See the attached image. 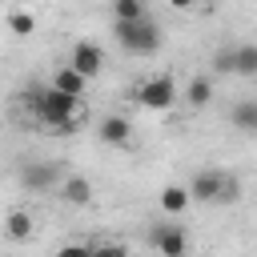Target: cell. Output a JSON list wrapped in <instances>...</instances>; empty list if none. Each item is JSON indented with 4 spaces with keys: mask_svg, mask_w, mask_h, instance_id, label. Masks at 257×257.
I'll use <instances>...</instances> for the list:
<instances>
[{
    "mask_svg": "<svg viewBox=\"0 0 257 257\" xmlns=\"http://www.w3.org/2000/svg\"><path fill=\"white\" fill-rule=\"evenodd\" d=\"M60 197L68 205H88L92 201V181L88 177H64L60 181Z\"/></svg>",
    "mask_w": 257,
    "mask_h": 257,
    "instance_id": "cell-11",
    "label": "cell"
},
{
    "mask_svg": "<svg viewBox=\"0 0 257 257\" xmlns=\"http://www.w3.org/2000/svg\"><path fill=\"white\" fill-rule=\"evenodd\" d=\"M32 108H36V116H40L52 133H76V128L84 124V100L60 92V88H52V84L32 92Z\"/></svg>",
    "mask_w": 257,
    "mask_h": 257,
    "instance_id": "cell-1",
    "label": "cell"
},
{
    "mask_svg": "<svg viewBox=\"0 0 257 257\" xmlns=\"http://www.w3.org/2000/svg\"><path fill=\"white\" fill-rule=\"evenodd\" d=\"M32 24H36V20H32V12H12V16H8V28H12L16 36H28V32H32Z\"/></svg>",
    "mask_w": 257,
    "mask_h": 257,
    "instance_id": "cell-17",
    "label": "cell"
},
{
    "mask_svg": "<svg viewBox=\"0 0 257 257\" xmlns=\"http://www.w3.org/2000/svg\"><path fill=\"white\" fill-rule=\"evenodd\" d=\"M153 249H157L161 257H185L189 237H185L181 225H157V229H153Z\"/></svg>",
    "mask_w": 257,
    "mask_h": 257,
    "instance_id": "cell-5",
    "label": "cell"
},
{
    "mask_svg": "<svg viewBox=\"0 0 257 257\" xmlns=\"http://www.w3.org/2000/svg\"><path fill=\"white\" fill-rule=\"evenodd\" d=\"M233 72H241V76H257V44L233 48Z\"/></svg>",
    "mask_w": 257,
    "mask_h": 257,
    "instance_id": "cell-15",
    "label": "cell"
},
{
    "mask_svg": "<svg viewBox=\"0 0 257 257\" xmlns=\"http://www.w3.org/2000/svg\"><path fill=\"white\" fill-rule=\"evenodd\" d=\"M92 257H128V249L112 241V245H96V249H92Z\"/></svg>",
    "mask_w": 257,
    "mask_h": 257,
    "instance_id": "cell-18",
    "label": "cell"
},
{
    "mask_svg": "<svg viewBox=\"0 0 257 257\" xmlns=\"http://www.w3.org/2000/svg\"><path fill=\"white\" fill-rule=\"evenodd\" d=\"M88 80H92V76H84V72L72 68V64H60V68L52 72V88H60V92H68V96H84Z\"/></svg>",
    "mask_w": 257,
    "mask_h": 257,
    "instance_id": "cell-8",
    "label": "cell"
},
{
    "mask_svg": "<svg viewBox=\"0 0 257 257\" xmlns=\"http://www.w3.org/2000/svg\"><path fill=\"white\" fill-rule=\"evenodd\" d=\"M133 96L145 104V108H173V100H177V84H173V76H149V80H141L137 88H133Z\"/></svg>",
    "mask_w": 257,
    "mask_h": 257,
    "instance_id": "cell-3",
    "label": "cell"
},
{
    "mask_svg": "<svg viewBox=\"0 0 257 257\" xmlns=\"http://www.w3.org/2000/svg\"><path fill=\"white\" fill-rule=\"evenodd\" d=\"M56 257H92V245H60Z\"/></svg>",
    "mask_w": 257,
    "mask_h": 257,
    "instance_id": "cell-19",
    "label": "cell"
},
{
    "mask_svg": "<svg viewBox=\"0 0 257 257\" xmlns=\"http://www.w3.org/2000/svg\"><path fill=\"white\" fill-rule=\"evenodd\" d=\"M185 100H189L193 108H205V104L213 100V80H209V76H193L189 88H185Z\"/></svg>",
    "mask_w": 257,
    "mask_h": 257,
    "instance_id": "cell-12",
    "label": "cell"
},
{
    "mask_svg": "<svg viewBox=\"0 0 257 257\" xmlns=\"http://www.w3.org/2000/svg\"><path fill=\"white\" fill-rule=\"evenodd\" d=\"M60 177H56V169L52 165H44V161H28L24 169H20V185L24 189H32V193H44V189H52Z\"/></svg>",
    "mask_w": 257,
    "mask_h": 257,
    "instance_id": "cell-7",
    "label": "cell"
},
{
    "mask_svg": "<svg viewBox=\"0 0 257 257\" xmlns=\"http://www.w3.org/2000/svg\"><path fill=\"white\" fill-rule=\"evenodd\" d=\"M189 205H193V193H189L185 185H165V189H161V213L181 217Z\"/></svg>",
    "mask_w": 257,
    "mask_h": 257,
    "instance_id": "cell-10",
    "label": "cell"
},
{
    "mask_svg": "<svg viewBox=\"0 0 257 257\" xmlns=\"http://www.w3.org/2000/svg\"><path fill=\"white\" fill-rule=\"evenodd\" d=\"M233 128L257 133V100H237L233 104Z\"/></svg>",
    "mask_w": 257,
    "mask_h": 257,
    "instance_id": "cell-13",
    "label": "cell"
},
{
    "mask_svg": "<svg viewBox=\"0 0 257 257\" xmlns=\"http://www.w3.org/2000/svg\"><path fill=\"white\" fill-rule=\"evenodd\" d=\"M225 181H229V173H221V169H201V173L189 181V193H193V201L209 205V201H221Z\"/></svg>",
    "mask_w": 257,
    "mask_h": 257,
    "instance_id": "cell-4",
    "label": "cell"
},
{
    "mask_svg": "<svg viewBox=\"0 0 257 257\" xmlns=\"http://www.w3.org/2000/svg\"><path fill=\"white\" fill-rule=\"evenodd\" d=\"M116 20H145V0H112Z\"/></svg>",
    "mask_w": 257,
    "mask_h": 257,
    "instance_id": "cell-16",
    "label": "cell"
},
{
    "mask_svg": "<svg viewBox=\"0 0 257 257\" xmlns=\"http://www.w3.org/2000/svg\"><path fill=\"white\" fill-rule=\"evenodd\" d=\"M96 133H100V141H104V145H116V149H124V145L133 141V124H128L124 116H104Z\"/></svg>",
    "mask_w": 257,
    "mask_h": 257,
    "instance_id": "cell-9",
    "label": "cell"
},
{
    "mask_svg": "<svg viewBox=\"0 0 257 257\" xmlns=\"http://www.w3.org/2000/svg\"><path fill=\"white\" fill-rule=\"evenodd\" d=\"M8 237L12 241H28L32 237V213L28 209H12L8 213Z\"/></svg>",
    "mask_w": 257,
    "mask_h": 257,
    "instance_id": "cell-14",
    "label": "cell"
},
{
    "mask_svg": "<svg viewBox=\"0 0 257 257\" xmlns=\"http://www.w3.org/2000/svg\"><path fill=\"white\" fill-rule=\"evenodd\" d=\"M116 44L128 52V56H153L161 48V28L145 16V20H116Z\"/></svg>",
    "mask_w": 257,
    "mask_h": 257,
    "instance_id": "cell-2",
    "label": "cell"
},
{
    "mask_svg": "<svg viewBox=\"0 0 257 257\" xmlns=\"http://www.w3.org/2000/svg\"><path fill=\"white\" fill-rule=\"evenodd\" d=\"M68 64L80 68L84 76H96V72L104 68V52H100V44H92V40H76L72 52H68Z\"/></svg>",
    "mask_w": 257,
    "mask_h": 257,
    "instance_id": "cell-6",
    "label": "cell"
},
{
    "mask_svg": "<svg viewBox=\"0 0 257 257\" xmlns=\"http://www.w3.org/2000/svg\"><path fill=\"white\" fill-rule=\"evenodd\" d=\"M201 0H169V8H177V12H189V8H197Z\"/></svg>",
    "mask_w": 257,
    "mask_h": 257,
    "instance_id": "cell-20",
    "label": "cell"
}]
</instances>
